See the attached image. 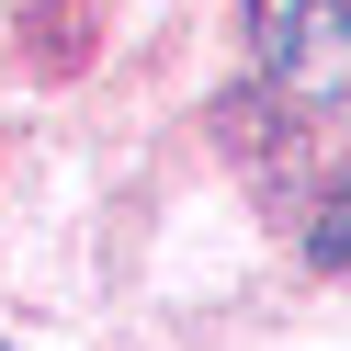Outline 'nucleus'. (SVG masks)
I'll return each mask as SVG.
<instances>
[{"mask_svg": "<svg viewBox=\"0 0 351 351\" xmlns=\"http://www.w3.org/2000/svg\"><path fill=\"white\" fill-rule=\"evenodd\" d=\"M250 57L283 102L351 114V0H250Z\"/></svg>", "mask_w": 351, "mask_h": 351, "instance_id": "f257e3e1", "label": "nucleus"}, {"mask_svg": "<svg viewBox=\"0 0 351 351\" xmlns=\"http://www.w3.org/2000/svg\"><path fill=\"white\" fill-rule=\"evenodd\" d=\"M306 261H351V204H340V215H328V227H317V238H306Z\"/></svg>", "mask_w": 351, "mask_h": 351, "instance_id": "f03ea898", "label": "nucleus"}, {"mask_svg": "<svg viewBox=\"0 0 351 351\" xmlns=\"http://www.w3.org/2000/svg\"><path fill=\"white\" fill-rule=\"evenodd\" d=\"M0 351H12V340H0Z\"/></svg>", "mask_w": 351, "mask_h": 351, "instance_id": "7ed1b4c3", "label": "nucleus"}]
</instances>
